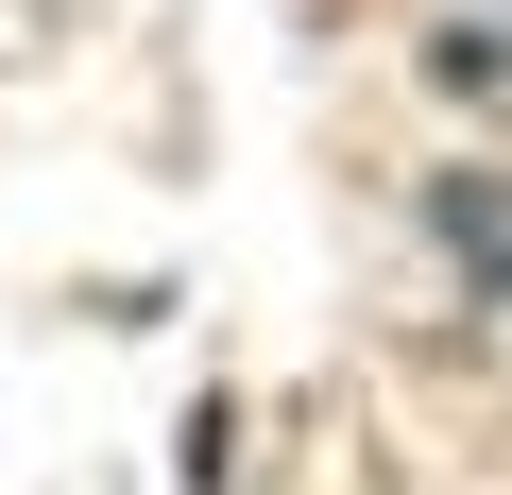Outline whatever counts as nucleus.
<instances>
[{"label":"nucleus","instance_id":"nucleus-1","mask_svg":"<svg viewBox=\"0 0 512 495\" xmlns=\"http://www.w3.org/2000/svg\"><path fill=\"white\" fill-rule=\"evenodd\" d=\"M427 222H444V239H461V257H478V291L512 308V205H495L478 171H444V188H427Z\"/></svg>","mask_w":512,"mask_h":495}]
</instances>
